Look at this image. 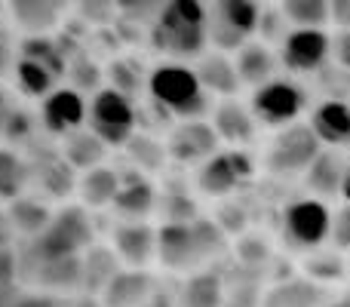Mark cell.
Wrapping results in <instances>:
<instances>
[{
    "label": "cell",
    "mask_w": 350,
    "mask_h": 307,
    "mask_svg": "<svg viewBox=\"0 0 350 307\" xmlns=\"http://www.w3.org/2000/svg\"><path fill=\"white\" fill-rule=\"evenodd\" d=\"M108 80H111V90H117V92H123V96H135V92L145 86V77H142V71L133 65L129 59H117V62H111V68H108Z\"/></svg>",
    "instance_id": "obj_35"
},
{
    "label": "cell",
    "mask_w": 350,
    "mask_h": 307,
    "mask_svg": "<svg viewBox=\"0 0 350 307\" xmlns=\"http://www.w3.org/2000/svg\"><path fill=\"white\" fill-rule=\"evenodd\" d=\"M25 181H28L25 160L10 148H0V200H18Z\"/></svg>",
    "instance_id": "obj_29"
},
{
    "label": "cell",
    "mask_w": 350,
    "mask_h": 307,
    "mask_svg": "<svg viewBox=\"0 0 350 307\" xmlns=\"http://www.w3.org/2000/svg\"><path fill=\"white\" fill-rule=\"evenodd\" d=\"M0 307H55V304L40 295H22V298H12V302H3Z\"/></svg>",
    "instance_id": "obj_46"
},
{
    "label": "cell",
    "mask_w": 350,
    "mask_h": 307,
    "mask_svg": "<svg viewBox=\"0 0 350 307\" xmlns=\"http://www.w3.org/2000/svg\"><path fill=\"white\" fill-rule=\"evenodd\" d=\"M49 222H53V212H49L43 203H37V200H25V197L12 200L10 224L16 230H22V234H28V237H34V240H37V237L46 230Z\"/></svg>",
    "instance_id": "obj_26"
},
{
    "label": "cell",
    "mask_w": 350,
    "mask_h": 307,
    "mask_svg": "<svg viewBox=\"0 0 350 307\" xmlns=\"http://www.w3.org/2000/svg\"><path fill=\"white\" fill-rule=\"evenodd\" d=\"M212 129L218 139L230 142V145H249L255 139V117L237 98H221L212 111Z\"/></svg>",
    "instance_id": "obj_17"
},
{
    "label": "cell",
    "mask_w": 350,
    "mask_h": 307,
    "mask_svg": "<svg viewBox=\"0 0 350 307\" xmlns=\"http://www.w3.org/2000/svg\"><path fill=\"white\" fill-rule=\"evenodd\" d=\"M120 191V172L111 166H96L83 172L77 181V193L83 200L86 209H102V206H114V197Z\"/></svg>",
    "instance_id": "obj_22"
},
{
    "label": "cell",
    "mask_w": 350,
    "mask_h": 307,
    "mask_svg": "<svg viewBox=\"0 0 350 307\" xmlns=\"http://www.w3.org/2000/svg\"><path fill=\"white\" fill-rule=\"evenodd\" d=\"M145 307H178V304H175V302H172V295H166L163 289H154V295L148 298V304H145Z\"/></svg>",
    "instance_id": "obj_47"
},
{
    "label": "cell",
    "mask_w": 350,
    "mask_h": 307,
    "mask_svg": "<svg viewBox=\"0 0 350 307\" xmlns=\"http://www.w3.org/2000/svg\"><path fill=\"white\" fill-rule=\"evenodd\" d=\"M329 240L338 249H350V203L341 206L332 215V230H329Z\"/></svg>",
    "instance_id": "obj_40"
},
{
    "label": "cell",
    "mask_w": 350,
    "mask_h": 307,
    "mask_svg": "<svg viewBox=\"0 0 350 307\" xmlns=\"http://www.w3.org/2000/svg\"><path fill=\"white\" fill-rule=\"evenodd\" d=\"M320 90L326 92V98H332V102H347L350 96V71L347 68H341L338 62H329L326 68H320Z\"/></svg>",
    "instance_id": "obj_36"
},
{
    "label": "cell",
    "mask_w": 350,
    "mask_h": 307,
    "mask_svg": "<svg viewBox=\"0 0 350 307\" xmlns=\"http://www.w3.org/2000/svg\"><path fill=\"white\" fill-rule=\"evenodd\" d=\"M92 243V224L83 206H65L53 222L46 224L40 237L34 240V255L37 265L40 261H59V258H77L83 249Z\"/></svg>",
    "instance_id": "obj_4"
},
{
    "label": "cell",
    "mask_w": 350,
    "mask_h": 307,
    "mask_svg": "<svg viewBox=\"0 0 350 307\" xmlns=\"http://www.w3.org/2000/svg\"><path fill=\"white\" fill-rule=\"evenodd\" d=\"M283 230L292 243L304 249H317L329 240L332 230V212L323 200L317 197H301L295 203L286 206L283 212Z\"/></svg>",
    "instance_id": "obj_9"
},
{
    "label": "cell",
    "mask_w": 350,
    "mask_h": 307,
    "mask_svg": "<svg viewBox=\"0 0 350 307\" xmlns=\"http://www.w3.org/2000/svg\"><path fill=\"white\" fill-rule=\"evenodd\" d=\"M16 83L22 86L25 96L46 98L49 92H53L55 77H53V74H49L43 65H37V62L22 59V55H18V62H16Z\"/></svg>",
    "instance_id": "obj_31"
},
{
    "label": "cell",
    "mask_w": 350,
    "mask_h": 307,
    "mask_svg": "<svg viewBox=\"0 0 350 307\" xmlns=\"http://www.w3.org/2000/svg\"><path fill=\"white\" fill-rule=\"evenodd\" d=\"M200 86H203L206 96H221V98H234L240 92V74H237V65L230 55L224 53H206L200 55V65L193 68Z\"/></svg>",
    "instance_id": "obj_16"
},
{
    "label": "cell",
    "mask_w": 350,
    "mask_h": 307,
    "mask_svg": "<svg viewBox=\"0 0 350 307\" xmlns=\"http://www.w3.org/2000/svg\"><path fill=\"white\" fill-rule=\"evenodd\" d=\"M37 280L43 286H59V289H74L83 283V258H59V261H40L37 265Z\"/></svg>",
    "instance_id": "obj_28"
},
{
    "label": "cell",
    "mask_w": 350,
    "mask_h": 307,
    "mask_svg": "<svg viewBox=\"0 0 350 307\" xmlns=\"http://www.w3.org/2000/svg\"><path fill=\"white\" fill-rule=\"evenodd\" d=\"M148 90H151L154 105H160L163 111L181 117V123L203 120V114L209 111V96L203 92L193 68L178 65V62H166L157 65L148 77Z\"/></svg>",
    "instance_id": "obj_3"
},
{
    "label": "cell",
    "mask_w": 350,
    "mask_h": 307,
    "mask_svg": "<svg viewBox=\"0 0 350 307\" xmlns=\"http://www.w3.org/2000/svg\"><path fill=\"white\" fill-rule=\"evenodd\" d=\"M335 307H350V295L345 298V302H338V304H335Z\"/></svg>",
    "instance_id": "obj_51"
},
{
    "label": "cell",
    "mask_w": 350,
    "mask_h": 307,
    "mask_svg": "<svg viewBox=\"0 0 350 307\" xmlns=\"http://www.w3.org/2000/svg\"><path fill=\"white\" fill-rule=\"evenodd\" d=\"M323 292L317 289L308 280H292V283H283L280 289L271 292L267 298V307H314L320 302Z\"/></svg>",
    "instance_id": "obj_32"
},
{
    "label": "cell",
    "mask_w": 350,
    "mask_h": 307,
    "mask_svg": "<svg viewBox=\"0 0 350 307\" xmlns=\"http://www.w3.org/2000/svg\"><path fill=\"white\" fill-rule=\"evenodd\" d=\"M117 273H120V267H117L114 252H108V249H90V255L83 258V283H90V289L105 292V286Z\"/></svg>",
    "instance_id": "obj_30"
},
{
    "label": "cell",
    "mask_w": 350,
    "mask_h": 307,
    "mask_svg": "<svg viewBox=\"0 0 350 307\" xmlns=\"http://www.w3.org/2000/svg\"><path fill=\"white\" fill-rule=\"evenodd\" d=\"M332 49H335V62H338L341 68H347V71H350V31L338 34V40L332 43Z\"/></svg>",
    "instance_id": "obj_45"
},
{
    "label": "cell",
    "mask_w": 350,
    "mask_h": 307,
    "mask_svg": "<svg viewBox=\"0 0 350 307\" xmlns=\"http://www.w3.org/2000/svg\"><path fill=\"white\" fill-rule=\"evenodd\" d=\"M90 117V105L77 90H53L43 102V126L53 135H71Z\"/></svg>",
    "instance_id": "obj_13"
},
{
    "label": "cell",
    "mask_w": 350,
    "mask_h": 307,
    "mask_svg": "<svg viewBox=\"0 0 350 307\" xmlns=\"http://www.w3.org/2000/svg\"><path fill=\"white\" fill-rule=\"evenodd\" d=\"M154 295V280L145 271H120L102 292L105 307H145Z\"/></svg>",
    "instance_id": "obj_21"
},
{
    "label": "cell",
    "mask_w": 350,
    "mask_h": 307,
    "mask_svg": "<svg viewBox=\"0 0 350 307\" xmlns=\"http://www.w3.org/2000/svg\"><path fill=\"white\" fill-rule=\"evenodd\" d=\"M22 59H31V62H37V65H43L53 77H62V74L68 71L65 53H62V40H55V37H25Z\"/></svg>",
    "instance_id": "obj_27"
},
{
    "label": "cell",
    "mask_w": 350,
    "mask_h": 307,
    "mask_svg": "<svg viewBox=\"0 0 350 307\" xmlns=\"http://www.w3.org/2000/svg\"><path fill=\"white\" fill-rule=\"evenodd\" d=\"M10 43L0 40V74H6V68H10Z\"/></svg>",
    "instance_id": "obj_48"
},
{
    "label": "cell",
    "mask_w": 350,
    "mask_h": 307,
    "mask_svg": "<svg viewBox=\"0 0 350 307\" xmlns=\"http://www.w3.org/2000/svg\"><path fill=\"white\" fill-rule=\"evenodd\" d=\"M178 307H221V280L215 273H193L181 286Z\"/></svg>",
    "instance_id": "obj_25"
},
{
    "label": "cell",
    "mask_w": 350,
    "mask_h": 307,
    "mask_svg": "<svg viewBox=\"0 0 350 307\" xmlns=\"http://www.w3.org/2000/svg\"><path fill=\"white\" fill-rule=\"evenodd\" d=\"M329 18H332L341 31H350V0H335V3H329Z\"/></svg>",
    "instance_id": "obj_44"
},
{
    "label": "cell",
    "mask_w": 350,
    "mask_h": 307,
    "mask_svg": "<svg viewBox=\"0 0 350 307\" xmlns=\"http://www.w3.org/2000/svg\"><path fill=\"white\" fill-rule=\"evenodd\" d=\"M0 114H3V92H0Z\"/></svg>",
    "instance_id": "obj_52"
},
{
    "label": "cell",
    "mask_w": 350,
    "mask_h": 307,
    "mask_svg": "<svg viewBox=\"0 0 350 307\" xmlns=\"http://www.w3.org/2000/svg\"><path fill=\"white\" fill-rule=\"evenodd\" d=\"M117 10H123V16L126 18H148V22H157L160 10H163V3H117Z\"/></svg>",
    "instance_id": "obj_42"
},
{
    "label": "cell",
    "mask_w": 350,
    "mask_h": 307,
    "mask_svg": "<svg viewBox=\"0 0 350 307\" xmlns=\"http://www.w3.org/2000/svg\"><path fill=\"white\" fill-rule=\"evenodd\" d=\"M286 22H295L298 28H323L329 22V3L323 0H286L280 6Z\"/></svg>",
    "instance_id": "obj_33"
},
{
    "label": "cell",
    "mask_w": 350,
    "mask_h": 307,
    "mask_svg": "<svg viewBox=\"0 0 350 307\" xmlns=\"http://www.w3.org/2000/svg\"><path fill=\"white\" fill-rule=\"evenodd\" d=\"M224 249V234L215 222L197 218L191 224H163L157 230V258L170 271H187Z\"/></svg>",
    "instance_id": "obj_2"
},
{
    "label": "cell",
    "mask_w": 350,
    "mask_h": 307,
    "mask_svg": "<svg viewBox=\"0 0 350 307\" xmlns=\"http://www.w3.org/2000/svg\"><path fill=\"white\" fill-rule=\"evenodd\" d=\"M90 133L102 142L105 148H126V142L135 135V105L123 92L98 90L90 102Z\"/></svg>",
    "instance_id": "obj_6"
},
{
    "label": "cell",
    "mask_w": 350,
    "mask_h": 307,
    "mask_svg": "<svg viewBox=\"0 0 350 307\" xmlns=\"http://www.w3.org/2000/svg\"><path fill=\"white\" fill-rule=\"evenodd\" d=\"M255 172L252 157L243 151H224L206 160L197 172V187L206 197H228L243 181H249Z\"/></svg>",
    "instance_id": "obj_10"
},
{
    "label": "cell",
    "mask_w": 350,
    "mask_h": 307,
    "mask_svg": "<svg viewBox=\"0 0 350 307\" xmlns=\"http://www.w3.org/2000/svg\"><path fill=\"white\" fill-rule=\"evenodd\" d=\"M105 154H108V148H105L92 133H86V129L71 133L68 142H65V160H68L71 169H83V172H90V169L102 166Z\"/></svg>",
    "instance_id": "obj_24"
},
{
    "label": "cell",
    "mask_w": 350,
    "mask_h": 307,
    "mask_svg": "<svg viewBox=\"0 0 350 307\" xmlns=\"http://www.w3.org/2000/svg\"><path fill=\"white\" fill-rule=\"evenodd\" d=\"M28 123H31V117L25 114L22 108H16V111H10V120H6L3 133L10 135V139H25V135H28Z\"/></svg>",
    "instance_id": "obj_43"
},
{
    "label": "cell",
    "mask_w": 350,
    "mask_h": 307,
    "mask_svg": "<svg viewBox=\"0 0 350 307\" xmlns=\"http://www.w3.org/2000/svg\"><path fill=\"white\" fill-rule=\"evenodd\" d=\"M114 252L129 265V271H142L157 255V230L145 222H126L114 228Z\"/></svg>",
    "instance_id": "obj_14"
},
{
    "label": "cell",
    "mask_w": 350,
    "mask_h": 307,
    "mask_svg": "<svg viewBox=\"0 0 350 307\" xmlns=\"http://www.w3.org/2000/svg\"><path fill=\"white\" fill-rule=\"evenodd\" d=\"M329 53H332V37L323 28H295L283 40L280 62L295 74H317L329 65Z\"/></svg>",
    "instance_id": "obj_11"
},
{
    "label": "cell",
    "mask_w": 350,
    "mask_h": 307,
    "mask_svg": "<svg viewBox=\"0 0 350 307\" xmlns=\"http://www.w3.org/2000/svg\"><path fill=\"white\" fill-rule=\"evenodd\" d=\"M308 273L314 277V283H332V280L345 277V265L338 255H317L314 261H308Z\"/></svg>",
    "instance_id": "obj_37"
},
{
    "label": "cell",
    "mask_w": 350,
    "mask_h": 307,
    "mask_svg": "<svg viewBox=\"0 0 350 307\" xmlns=\"http://www.w3.org/2000/svg\"><path fill=\"white\" fill-rule=\"evenodd\" d=\"M166 154L178 163H187V166H193V163L203 166L206 160H212L218 154V135L212 129V123L191 120L175 126L170 142H166Z\"/></svg>",
    "instance_id": "obj_12"
},
{
    "label": "cell",
    "mask_w": 350,
    "mask_h": 307,
    "mask_svg": "<svg viewBox=\"0 0 350 307\" xmlns=\"http://www.w3.org/2000/svg\"><path fill=\"white\" fill-rule=\"evenodd\" d=\"M261 6L252 0H221L209 6L206 16V37L218 46V53H240L246 37L258 31Z\"/></svg>",
    "instance_id": "obj_5"
},
{
    "label": "cell",
    "mask_w": 350,
    "mask_h": 307,
    "mask_svg": "<svg viewBox=\"0 0 350 307\" xmlns=\"http://www.w3.org/2000/svg\"><path fill=\"white\" fill-rule=\"evenodd\" d=\"M77 16L86 18V22H96V25H108L111 18H114V10L117 3H80L77 6Z\"/></svg>",
    "instance_id": "obj_41"
},
{
    "label": "cell",
    "mask_w": 350,
    "mask_h": 307,
    "mask_svg": "<svg viewBox=\"0 0 350 307\" xmlns=\"http://www.w3.org/2000/svg\"><path fill=\"white\" fill-rule=\"evenodd\" d=\"M126 151L129 157L135 160V166H142V169H160L163 166V160L170 154H166V145L163 142H157L154 135H145V133H135L133 139L126 142Z\"/></svg>",
    "instance_id": "obj_34"
},
{
    "label": "cell",
    "mask_w": 350,
    "mask_h": 307,
    "mask_svg": "<svg viewBox=\"0 0 350 307\" xmlns=\"http://www.w3.org/2000/svg\"><path fill=\"white\" fill-rule=\"evenodd\" d=\"M237 74H240V83L249 86H265L273 80V71H277V55L265 46V43H246V46L237 53L234 59Z\"/></svg>",
    "instance_id": "obj_23"
},
{
    "label": "cell",
    "mask_w": 350,
    "mask_h": 307,
    "mask_svg": "<svg viewBox=\"0 0 350 307\" xmlns=\"http://www.w3.org/2000/svg\"><path fill=\"white\" fill-rule=\"evenodd\" d=\"M68 71H71V80L80 86V90H96L98 80H102V71H98L90 59H74Z\"/></svg>",
    "instance_id": "obj_39"
},
{
    "label": "cell",
    "mask_w": 350,
    "mask_h": 307,
    "mask_svg": "<svg viewBox=\"0 0 350 307\" xmlns=\"http://www.w3.org/2000/svg\"><path fill=\"white\" fill-rule=\"evenodd\" d=\"M157 206V191L142 172H126L120 175V191L114 197V209L129 222H139Z\"/></svg>",
    "instance_id": "obj_20"
},
{
    "label": "cell",
    "mask_w": 350,
    "mask_h": 307,
    "mask_svg": "<svg viewBox=\"0 0 350 307\" xmlns=\"http://www.w3.org/2000/svg\"><path fill=\"white\" fill-rule=\"evenodd\" d=\"M345 175H347L345 157L335 151V148H323V151L314 157V163L308 166V172H304V181H308V187L317 193V200H326V197H338L341 193Z\"/></svg>",
    "instance_id": "obj_18"
},
{
    "label": "cell",
    "mask_w": 350,
    "mask_h": 307,
    "mask_svg": "<svg viewBox=\"0 0 350 307\" xmlns=\"http://www.w3.org/2000/svg\"><path fill=\"white\" fill-rule=\"evenodd\" d=\"M341 197L350 203V166H347V175H345V185H341Z\"/></svg>",
    "instance_id": "obj_49"
},
{
    "label": "cell",
    "mask_w": 350,
    "mask_h": 307,
    "mask_svg": "<svg viewBox=\"0 0 350 307\" xmlns=\"http://www.w3.org/2000/svg\"><path fill=\"white\" fill-rule=\"evenodd\" d=\"M206 16L209 6L200 0H172L163 3L157 22L151 28L154 49L172 59H200L206 49Z\"/></svg>",
    "instance_id": "obj_1"
},
{
    "label": "cell",
    "mask_w": 350,
    "mask_h": 307,
    "mask_svg": "<svg viewBox=\"0 0 350 307\" xmlns=\"http://www.w3.org/2000/svg\"><path fill=\"white\" fill-rule=\"evenodd\" d=\"M286 25V16L280 10H261V18H258V31L265 40H286L289 31L283 28Z\"/></svg>",
    "instance_id": "obj_38"
},
{
    "label": "cell",
    "mask_w": 350,
    "mask_h": 307,
    "mask_svg": "<svg viewBox=\"0 0 350 307\" xmlns=\"http://www.w3.org/2000/svg\"><path fill=\"white\" fill-rule=\"evenodd\" d=\"M10 18L22 31H28V37H49V31L62 22V3H49V0H12Z\"/></svg>",
    "instance_id": "obj_19"
},
{
    "label": "cell",
    "mask_w": 350,
    "mask_h": 307,
    "mask_svg": "<svg viewBox=\"0 0 350 307\" xmlns=\"http://www.w3.org/2000/svg\"><path fill=\"white\" fill-rule=\"evenodd\" d=\"M0 40H6V16H3V6H0Z\"/></svg>",
    "instance_id": "obj_50"
},
{
    "label": "cell",
    "mask_w": 350,
    "mask_h": 307,
    "mask_svg": "<svg viewBox=\"0 0 350 307\" xmlns=\"http://www.w3.org/2000/svg\"><path fill=\"white\" fill-rule=\"evenodd\" d=\"M320 151L323 145L317 142L314 129L308 123H292V126L280 129V135L273 139L271 151H267V169L277 175L308 172V166Z\"/></svg>",
    "instance_id": "obj_8"
},
{
    "label": "cell",
    "mask_w": 350,
    "mask_h": 307,
    "mask_svg": "<svg viewBox=\"0 0 350 307\" xmlns=\"http://www.w3.org/2000/svg\"><path fill=\"white\" fill-rule=\"evenodd\" d=\"M310 129H314L317 142L326 148H345L350 145V105L347 102H332V98H323L320 105L310 114Z\"/></svg>",
    "instance_id": "obj_15"
},
{
    "label": "cell",
    "mask_w": 350,
    "mask_h": 307,
    "mask_svg": "<svg viewBox=\"0 0 350 307\" xmlns=\"http://www.w3.org/2000/svg\"><path fill=\"white\" fill-rule=\"evenodd\" d=\"M304 108H308V92L298 83H292V80L273 77L271 83L255 90L252 96V117L261 120L265 126H280V129L292 126V123H298Z\"/></svg>",
    "instance_id": "obj_7"
}]
</instances>
